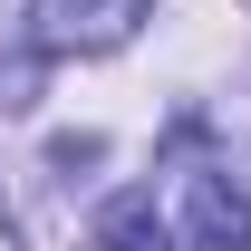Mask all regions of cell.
I'll use <instances>...</instances> for the list:
<instances>
[{
  "mask_svg": "<svg viewBox=\"0 0 251 251\" xmlns=\"http://www.w3.org/2000/svg\"><path fill=\"white\" fill-rule=\"evenodd\" d=\"M155 0H29V39L49 58H106L145 29Z\"/></svg>",
  "mask_w": 251,
  "mask_h": 251,
  "instance_id": "obj_1",
  "label": "cell"
},
{
  "mask_svg": "<svg viewBox=\"0 0 251 251\" xmlns=\"http://www.w3.org/2000/svg\"><path fill=\"white\" fill-rule=\"evenodd\" d=\"M184 242L193 251H251V193L232 174H184Z\"/></svg>",
  "mask_w": 251,
  "mask_h": 251,
  "instance_id": "obj_2",
  "label": "cell"
},
{
  "mask_svg": "<svg viewBox=\"0 0 251 251\" xmlns=\"http://www.w3.org/2000/svg\"><path fill=\"white\" fill-rule=\"evenodd\" d=\"M97 251H164V222H155V193H116L97 213Z\"/></svg>",
  "mask_w": 251,
  "mask_h": 251,
  "instance_id": "obj_3",
  "label": "cell"
}]
</instances>
